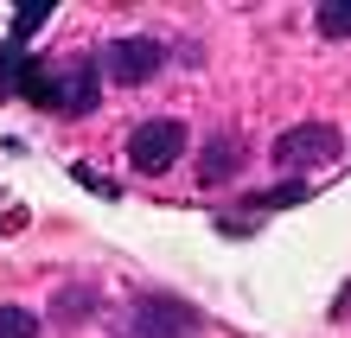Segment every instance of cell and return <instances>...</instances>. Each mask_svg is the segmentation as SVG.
<instances>
[{
  "label": "cell",
  "instance_id": "cell-1",
  "mask_svg": "<svg viewBox=\"0 0 351 338\" xmlns=\"http://www.w3.org/2000/svg\"><path fill=\"white\" fill-rule=\"evenodd\" d=\"M96 83H102L96 58H71V64H58V71L32 58L19 96H26L32 109H45V115H90V109H96Z\"/></svg>",
  "mask_w": 351,
  "mask_h": 338
},
{
  "label": "cell",
  "instance_id": "cell-2",
  "mask_svg": "<svg viewBox=\"0 0 351 338\" xmlns=\"http://www.w3.org/2000/svg\"><path fill=\"white\" fill-rule=\"evenodd\" d=\"M115 338H198V313L173 293H141V300L109 313Z\"/></svg>",
  "mask_w": 351,
  "mask_h": 338
},
{
  "label": "cell",
  "instance_id": "cell-3",
  "mask_svg": "<svg viewBox=\"0 0 351 338\" xmlns=\"http://www.w3.org/2000/svg\"><path fill=\"white\" fill-rule=\"evenodd\" d=\"M339 128L332 121H300V128L275 134V166H287V173H319V166L339 160Z\"/></svg>",
  "mask_w": 351,
  "mask_h": 338
},
{
  "label": "cell",
  "instance_id": "cell-4",
  "mask_svg": "<svg viewBox=\"0 0 351 338\" xmlns=\"http://www.w3.org/2000/svg\"><path fill=\"white\" fill-rule=\"evenodd\" d=\"M160 64H167V45L160 38H115L96 58V71L115 77V83H147V77H160Z\"/></svg>",
  "mask_w": 351,
  "mask_h": 338
},
{
  "label": "cell",
  "instance_id": "cell-5",
  "mask_svg": "<svg viewBox=\"0 0 351 338\" xmlns=\"http://www.w3.org/2000/svg\"><path fill=\"white\" fill-rule=\"evenodd\" d=\"M179 154H185V128L179 121H141V128L128 134V160L141 166V173H167V166H179Z\"/></svg>",
  "mask_w": 351,
  "mask_h": 338
},
{
  "label": "cell",
  "instance_id": "cell-6",
  "mask_svg": "<svg viewBox=\"0 0 351 338\" xmlns=\"http://www.w3.org/2000/svg\"><path fill=\"white\" fill-rule=\"evenodd\" d=\"M237 166H243V147H237L230 134L204 141V154H198V179H204V185H223V179L237 173Z\"/></svg>",
  "mask_w": 351,
  "mask_h": 338
},
{
  "label": "cell",
  "instance_id": "cell-7",
  "mask_svg": "<svg viewBox=\"0 0 351 338\" xmlns=\"http://www.w3.org/2000/svg\"><path fill=\"white\" fill-rule=\"evenodd\" d=\"M26 71H32V58L19 51V45H7V38H0V96H19Z\"/></svg>",
  "mask_w": 351,
  "mask_h": 338
},
{
  "label": "cell",
  "instance_id": "cell-8",
  "mask_svg": "<svg viewBox=\"0 0 351 338\" xmlns=\"http://www.w3.org/2000/svg\"><path fill=\"white\" fill-rule=\"evenodd\" d=\"M326 38H351V0H326V7L313 13Z\"/></svg>",
  "mask_w": 351,
  "mask_h": 338
},
{
  "label": "cell",
  "instance_id": "cell-9",
  "mask_svg": "<svg viewBox=\"0 0 351 338\" xmlns=\"http://www.w3.org/2000/svg\"><path fill=\"white\" fill-rule=\"evenodd\" d=\"M294 198H306V185H300V179H287V185H275V192H262V198H250L243 210H256V217H268V210H281V204H294Z\"/></svg>",
  "mask_w": 351,
  "mask_h": 338
},
{
  "label": "cell",
  "instance_id": "cell-10",
  "mask_svg": "<svg viewBox=\"0 0 351 338\" xmlns=\"http://www.w3.org/2000/svg\"><path fill=\"white\" fill-rule=\"evenodd\" d=\"M45 19H51V0H26V7H19V19H13V45H19V38H32Z\"/></svg>",
  "mask_w": 351,
  "mask_h": 338
},
{
  "label": "cell",
  "instance_id": "cell-11",
  "mask_svg": "<svg viewBox=\"0 0 351 338\" xmlns=\"http://www.w3.org/2000/svg\"><path fill=\"white\" fill-rule=\"evenodd\" d=\"M0 338H38V319L26 306H0Z\"/></svg>",
  "mask_w": 351,
  "mask_h": 338
},
{
  "label": "cell",
  "instance_id": "cell-12",
  "mask_svg": "<svg viewBox=\"0 0 351 338\" xmlns=\"http://www.w3.org/2000/svg\"><path fill=\"white\" fill-rule=\"evenodd\" d=\"M84 306H90V287H71L51 300V313H64V319H84Z\"/></svg>",
  "mask_w": 351,
  "mask_h": 338
}]
</instances>
